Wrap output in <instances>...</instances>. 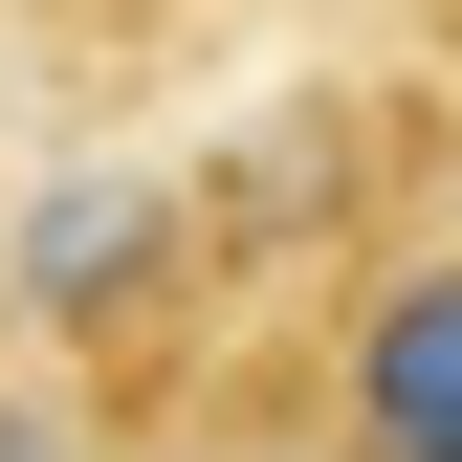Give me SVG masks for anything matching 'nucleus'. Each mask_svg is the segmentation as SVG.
<instances>
[{
	"label": "nucleus",
	"instance_id": "nucleus-2",
	"mask_svg": "<svg viewBox=\"0 0 462 462\" xmlns=\"http://www.w3.org/2000/svg\"><path fill=\"white\" fill-rule=\"evenodd\" d=\"M154 264H177V199H154V177H67V199L23 220V309H44V330H88V309H133Z\"/></svg>",
	"mask_w": 462,
	"mask_h": 462
},
{
	"label": "nucleus",
	"instance_id": "nucleus-1",
	"mask_svg": "<svg viewBox=\"0 0 462 462\" xmlns=\"http://www.w3.org/2000/svg\"><path fill=\"white\" fill-rule=\"evenodd\" d=\"M353 462H462V264H396L353 309Z\"/></svg>",
	"mask_w": 462,
	"mask_h": 462
},
{
	"label": "nucleus",
	"instance_id": "nucleus-3",
	"mask_svg": "<svg viewBox=\"0 0 462 462\" xmlns=\"http://www.w3.org/2000/svg\"><path fill=\"white\" fill-rule=\"evenodd\" d=\"M0 462H67V440H44V396H0Z\"/></svg>",
	"mask_w": 462,
	"mask_h": 462
}]
</instances>
